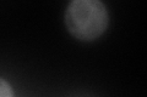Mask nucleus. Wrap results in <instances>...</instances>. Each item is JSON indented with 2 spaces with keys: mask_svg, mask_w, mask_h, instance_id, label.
Returning <instances> with one entry per match:
<instances>
[{
  "mask_svg": "<svg viewBox=\"0 0 147 97\" xmlns=\"http://www.w3.org/2000/svg\"><path fill=\"white\" fill-rule=\"evenodd\" d=\"M0 97H13L11 85L3 78H0Z\"/></svg>",
  "mask_w": 147,
  "mask_h": 97,
  "instance_id": "f03ea898",
  "label": "nucleus"
},
{
  "mask_svg": "<svg viewBox=\"0 0 147 97\" xmlns=\"http://www.w3.org/2000/svg\"><path fill=\"white\" fill-rule=\"evenodd\" d=\"M64 20L67 30L76 39L92 41L105 32L109 16L99 0H74L66 7Z\"/></svg>",
  "mask_w": 147,
  "mask_h": 97,
  "instance_id": "f257e3e1",
  "label": "nucleus"
}]
</instances>
